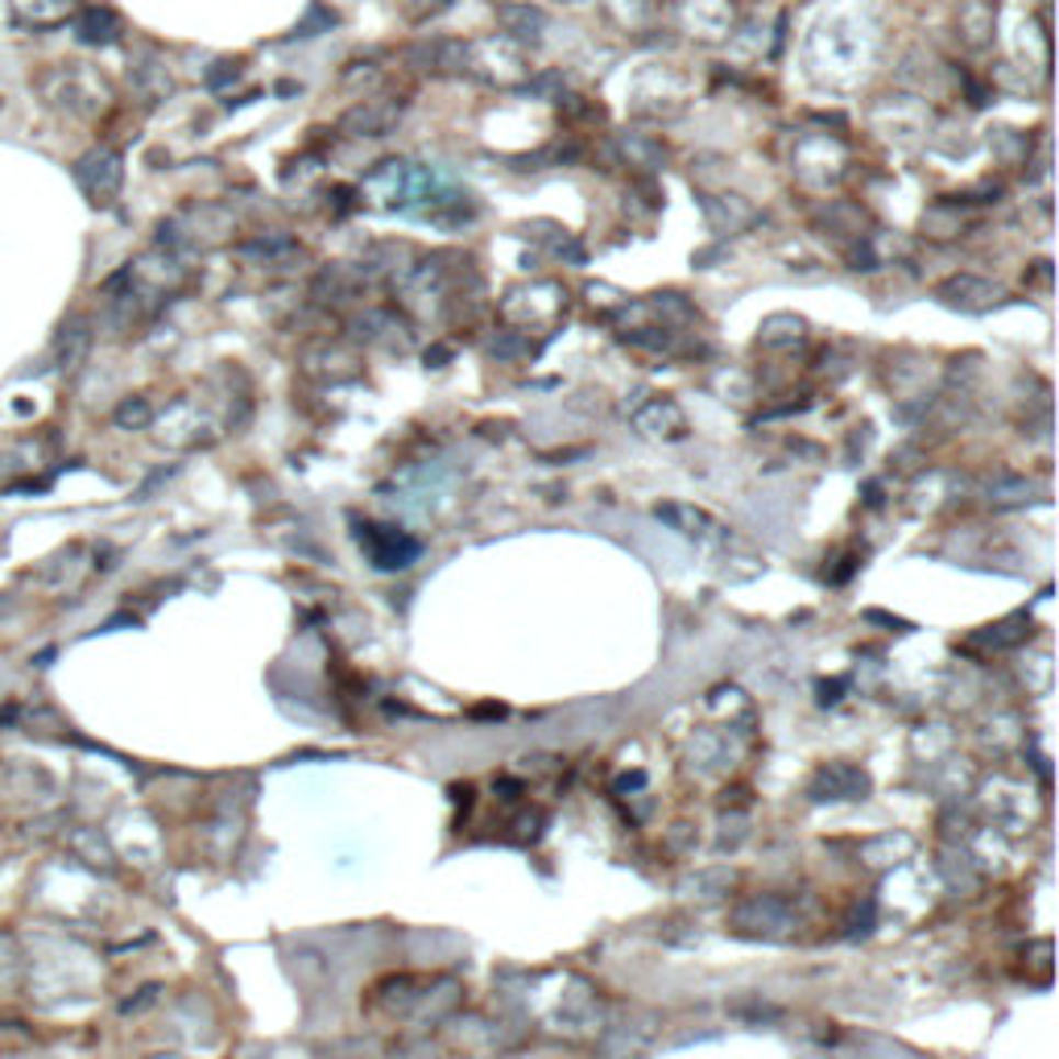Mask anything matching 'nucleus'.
I'll use <instances>...</instances> for the list:
<instances>
[{"instance_id": "nucleus-1", "label": "nucleus", "mask_w": 1059, "mask_h": 1059, "mask_svg": "<svg viewBox=\"0 0 1059 1059\" xmlns=\"http://www.w3.org/2000/svg\"><path fill=\"white\" fill-rule=\"evenodd\" d=\"M75 179H79V187L88 191L91 203H112V199L121 195V182H125V166H121V154H112V149H91V154H83L79 158V166H75Z\"/></svg>"}, {"instance_id": "nucleus-2", "label": "nucleus", "mask_w": 1059, "mask_h": 1059, "mask_svg": "<svg viewBox=\"0 0 1059 1059\" xmlns=\"http://www.w3.org/2000/svg\"><path fill=\"white\" fill-rule=\"evenodd\" d=\"M935 298H939L944 306H951V311H969V315H977V311H989V306L998 303L1002 290L981 282V278H972V273H956V278H948V282H939Z\"/></svg>"}, {"instance_id": "nucleus-3", "label": "nucleus", "mask_w": 1059, "mask_h": 1059, "mask_svg": "<svg viewBox=\"0 0 1059 1059\" xmlns=\"http://www.w3.org/2000/svg\"><path fill=\"white\" fill-rule=\"evenodd\" d=\"M397 112L402 109H381V104H357V109H348L343 112V121H340V128L343 133H352V137H385L390 128H394V121H397Z\"/></svg>"}, {"instance_id": "nucleus-4", "label": "nucleus", "mask_w": 1059, "mask_h": 1059, "mask_svg": "<svg viewBox=\"0 0 1059 1059\" xmlns=\"http://www.w3.org/2000/svg\"><path fill=\"white\" fill-rule=\"evenodd\" d=\"M369 551L378 559V567L394 572V567H410V559L418 555V542L402 539L394 530H381V526H369Z\"/></svg>"}, {"instance_id": "nucleus-5", "label": "nucleus", "mask_w": 1059, "mask_h": 1059, "mask_svg": "<svg viewBox=\"0 0 1059 1059\" xmlns=\"http://www.w3.org/2000/svg\"><path fill=\"white\" fill-rule=\"evenodd\" d=\"M497 25L518 42H539L547 30V13L534 4H497Z\"/></svg>"}, {"instance_id": "nucleus-6", "label": "nucleus", "mask_w": 1059, "mask_h": 1059, "mask_svg": "<svg viewBox=\"0 0 1059 1059\" xmlns=\"http://www.w3.org/2000/svg\"><path fill=\"white\" fill-rule=\"evenodd\" d=\"M633 423H638V431L646 435H666V439H675V435H683V410L675 406V402H666V397H654V402H646L642 410L633 414Z\"/></svg>"}, {"instance_id": "nucleus-7", "label": "nucleus", "mask_w": 1059, "mask_h": 1059, "mask_svg": "<svg viewBox=\"0 0 1059 1059\" xmlns=\"http://www.w3.org/2000/svg\"><path fill=\"white\" fill-rule=\"evenodd\" d=\"M75 30H79V42H88V46H112L121 37V18L112 9H83L75 18Z\"/></svg>"}, {"instance_id": "nucleus-8", "label": "nucleus", "mask_w": 1059, "mask_h": 1059, "mask_svg": "<svg viewBox=\"0 0 1059 1059\" xmlns=\"http://www.w3.org/2000/svg\"><path fill=\"white\" fill-rule=\"evenodd\" d=\"M13 13H18V21L42 30V25H55V21L67 18V0H13Z\"/></svg>"}, {"instance_id": "nucleus-9", "label": "nucleus", "mask_w": 1059, "mask_h": 1059, "mask_svg": "<svg viewBox=\"0 0 1059 1059\" xmlns=\"http://www.w3.org/2000/svg\"><path fill=\"white\" fill-rule=\"evenodd\" d=\"M88 343H91L88 324H83V327H79V324L63 327V336H58V364H63V369H75L79 360L88 357Z\"/></svg>"}, {"instance_id": "nucleus-10", "label": "nucleus", "mask_w": 1059, "mask_h": 1059, "mask_svg": "<svg viewBox=\"0 0 1059 1059\" xmlns=\"http://www.w3.org/2000/svg\"><path fill=\"white\" fill-rule=\"evenodd\" d=\"M149 402L145 397H128L125 406H116V423L125 427V431H137V427H145L149 423Z\"/></svg>"}, {"instance_id": "nucleus-11", "label": "nucleus", "mask_w": 1059, "mask_h": 1059, "mask_svg": "<svg viewBox=\"0 0 1059 1059\" xmlns=\"http://www.w3.org/2000/svg\"><path fill=\"white\" fill-rule=\"evenodd\" d=\"M658 514H663L666 521H679L687 534H700L703 526H712L703 514H696V509H683V505H666V509H658Z\"/></svg>"}, {"instance_id": "nucleus-12", "label": "nucleus", "mask_w": 1059, "mask_h": 1059, "mask_svg": "<svg viewBox=\"0 0 1059 1059\" xmlns=\"http://www.w3.org/2000/svg\"><path fill=\"white\" fill-rule=\"evenodd\" d=\"M621 145H626V154H633L646 170H658V166H663V149H658V145L642 142V137H626Z\"/></svg>"}, {"instance_id": "nucleus-13", "label": "nucleus", "mask_w": 1059, "mask_h": 1059, "mask_svg": "<svg viewBox=\"0 0 1059 1059\" xmlns=\"http://www.w3.org/2000/svg\"><path fill=\"white\" fill-rule=\"evenodd\" d=\"M488 352H493L497 360H518L521 352H526V340H521L518 331H502L497 340L488 343Z\"/></svg>"}]
</instances>
